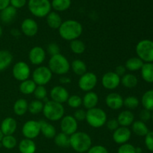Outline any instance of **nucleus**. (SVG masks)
Segmentation results:
<instances>
[{
  "label": "nucleus",
  "mask_w": 153,
  "mask_h": 153,
  "mask_svg": "<svg viewBox=\"0 0 153 153\" xmlns=\"http://www.w3.org/2000/svg\"><path fill=\"white\" fill-rule=\"evenodd\" d=\"M123 105H125L126 108L130 110L135 109L139 105V100L137 97L129 96L123 100Z\"/></svg>",
  "instance_id": "obj_40"
},
{
  "label": "nucleus",
  "mask_w": 153,
  "mask_h": 153,
  "mask_svg": "<svg viewBox=\"0 0 153 153\" xmlns=\"http://www.w3.org/2000/svg\"><path fill=\"white\" fill-rule=\"evenodd\" d=\"M137 57L146 63L153 61V41L150 40H142L135 48Z\"/></svg>",
  "instance_id": "obj_7"
},
{
  "label": "nucleus",
  "mask_w": 153,
  "mask_h": 153,
  "mask_svg": "<svg viewBox=\"0 0 153 153\" xmlns=\"http://www.w3.org/2000/svg\"><path fill=\"white\" fill-rule=\"evenodd\" d=\"M40 124V132L47 139H52L56 135V129L55 126L44 120L39 121Z\"/></svg>",
  "instance_id": "obj_22"
},
{
  "label": "nucleus",
  "mask_w": 153,
  "mask_h": 153,
  "mask_svg": "<svg viewBox=\"0 0 153 153\" xmlns=\"http://www.w3.org/2000/svg\"><path fill=\"white\" fill-rule=\"evenodd\" d=\"M70 48L73 53L76 54V55H81L85 52V49H86V46L83 41L79 40V39H76V40L70 41Z\"/></svg>",
  "instance_id": "obj_36"
},
{
  "label": "nucleus",
  "mask_w": 153,
  "mask_h": 153,
  "mask_svg": "<svg viewBox=\"0 0 153 153\" xmlns=\"http://www.w3.org/2000/svg\"><path fill=\"white\" fill-rule=\"evenodd\" d=\"M69 97L70 94L68 91L61 85L53 87L50 91V97L52 101L56 102L60 104L67 102Z\"/></svg>",
  "instance_id": "obj_14"
},
{
  "label": "nucleus",
  "mask_w": 153,
  "mask_h": 153,
  "mask_svg": "<svg viewBox=\"0 0 153 153\" xmlns=\"http://www.w3.org/2000/svg\"><path fill=\"white\" fill-rule=\"evenodd\" d=\"M1 35H2V28H1V26L0 25V37H1Z\"/></svg>",
  "instance_id": "obj_57"
},
{
  "label": "nucleus",
  "mask_w": 153,
  "mask_h": 153,
  "mask_svg": "<svg viewBox=\"0 0 153 153\" xmlns=\"http://www.w3.org/2000/svg\"><path fill=\"white\" fill-rule=\"evenodd\" d=\"M61 16L55 11H51L46 16V23L52 29H58L62 24Z\"/></svg>",
  "instance_id": "obj_24"
},
{
  "label": "nucleus",
  "mask_w": 153,
  "mask_h": 153,
  "mask_svg": "<svg viewBox=\"0 0 153 153\" xmlns=\"http://www.w3.org/2000/svg\"><path fill=\"white\" fill-rule=\"evenodd\" d=\"M152 119V121H153V112H152V117H151Z\"/></svg>",
  "instance_id": "obj_58"
},
{
  "label": "nucleus",
  "mask_w": 153,
  "mask_h": 153,
  "mask_svg": "<svg viewBox=\"0 0 153 153\" xmlns=\"http://www.w3.org/2000/svg\"><path fill=\"white\" fill-rule=\"evenodd\" d=\"M17 128V123L13 117H6L1 123V129L3 135H13Z\"/></svg>",
  "instance_id": "obj_19"
},
{
  "label": "nucleus",
  "mask_w": 153,
  "mask_h": 153,
  "mask_svg": "<svg viewBox=\"0 0 153 153\" xmlns=\"http://www.w3.org/2000/svg\"><path fill=\"white\" fill-rule=\"evenodd\" d=\"M13 61V55L7 50H0V72L7 69Z\"/></svg>",
  "instance_id": "obj_28"
},
{
  "label": "nucleus",
  "mask_w": 153,
  "mask_h": 153,
  "mask_svg": "<svg viewBox=\"0 0 153 153\" xmlns=\"http://www.w3.org/2000/svg\"><path fill=\"white\" fill-rule=\"evenodd\" d=\"M46 51L40 46L31 48L28 53V59L33 65H40L46 59Z\"/></svg>",
  "instance_id": "obj_15"
},
{
  "label": "nucleus",
  "mask_w": 153,
  "mask_h": 153,
  "mask_svg": "<svg viewBox=\"0 0 153 153\" xmlns=\"http://www.w3.org/2000/svg\"><path fill=\"white\" fill-rule=\"evenodd\" d=\"M102 85L109 91L114 90L120 85V77L115 72H107L102 77Z\"/></svg>",
  "instance_id": "obj_12"
},
{
  "label": "nucleus",
  "mask_w": 153,
  "mask_h": 153,
  "mask_svg": "<svg viewBox=\"0 0 153 153\" xmlns=\"http://www.w3.org/2000/svg\"><path fill=\"white\" fill-rule=\"evenodd\" d=\"M145 145L151 152H153V131H149L145 136Z\"/></svg>",
  "instance_id": "obj_45"
},
{
  "label": "nucleus",
  "mask_w": 153,
  "mask_h": 153,
  "mask_svg": "<svg viewBox=\"0 0 153 153\" xmlns=\"http://www.w3.org/2000/svg\"><path fill=\"white\" fill-rule=\"evenodd\" d=\"M143 61L138 57H133V58H128L126 61L125 64V67L126 70L129 71H137L141 69L143 65Z\"/></svg>",
  "instance_id": "obj_32"
},
{
  "label": "nucleus",
  "mask_w": 153,
  "mask_h": 153,
  "mask_svg": "<svg viewBox=\"0 0 153 153\" xmlns=\"http://www.w3.org/2000/svg\"><path fill=\"white\" fill-rule=\"evenodd\" d=\"M12 74L16 80L23 82L29 78L31 74V69L27 63L19 61L13 65L12 69Z\"/></svg>",
  "instance_id": "obj_11"
},
{
  "label": "nucleus",
  "mask_w": 153,
  "mask_h": 153,
  "mask_svg": "<svg viewBox=\"0 0 153 153\" xmlns=\"http://www.w3.org/2000/svg\"><path fill=\"white\" fill-rule=\"evenodd\" d=\"M49 70L52 73L64 76L67 74L70 69V64L68 59L61 53L51 56L49 61Z\"/></svg>",
  "instance_id": "obj_3"
},
{
  "label": "nucleus",
  "mask_w": 153,
  "mask_h": 153,
  "mask_svg": "<svg viewBox=\"0 0 153 153\" xmlns=\"http://www.w3.org/2000/svg\"><path fill=\"white\" fill-rule=\"evenodd\" d=\"M13 112L17 116H22L26 114L28 109V103L25 99H19L13 105Z\"/></svg>",
  "instance_id": "obj_26"
},
{
  "label": "nucleus",
  "mask_w": 153,
  "mask_h": 153,
  "mask_svg": "<svg viewBox=\"0 0 153 153\" xmlns=\"http://www.w3.org/2000/svg\"><path fill=\"white\" fill-rule=\"evenodd\" d=\"M139 117H140V120L145 123L151 119V117H152V114H151V111H149L146 110V109H143V110H142L140 111Z\"/></svg>",
  "instance_id": "obj_49"
},
{
  "label": "nucleus",
  "mask_w": 153,
  "mask_h": 153,
  "mask_svg": "<svg viewBox=\"0 0 153 153\" xmlns=\"http://www.w3.org/2000/svg\"><path fill=\"white\" fill-rule=\"evenodd\" d=\"M10 3L14 8H21L26 4V0H10Z\"/></svg>",
  "instance_id": "obj_50"
},
{
  "label": "nucleus",
  "mask_w": 153,
  "mask_h": 153,
  "mask_svg": "<svg viewBox=\"0 0 153 153\" xmlns=\"http://www.w3.org/2000/svg\"><path fill=\"white\" fill-rule=\"evenodd\" d=\"M52 73L46 66H40L34 70L32 73V80L37 86H45L51 81Z\"/></svg>",
  "instance_id": "obj_8"
},
{
  "label": "nucleus",
  "mask_w": 153,
  "mask_h": 153,
  "mask_svg": "<svg viewBox=\"0 0 153 153\" xmlns=\"http://www.w3.org/2000/svg\"><path fill=\"white\" fill-rule=\"evenodd\" d=\"M98 82V79L95 73L87 72L80 76L79 79V88L85 92H90L94 89Z\"/></svg>",
  "instance_id": "obj_9"
},
{
  "label": "nucleus",
  "mask_w": 153,
  "mask_h": 153,
  "mask_svg": "<svg viewBox=\"0 0 153 153\" xmlns=\"http://www.w3.org/2000/svg\"><path fill=\"white\" fill-rule=\"evenodd\" d=\"M105 124L108 129H109L110 131H115L117 128H118L120 127L118 121L116 118H112V119L108 120H107Z\"/></svg>",
  "instance_id": "obj_47"
},
{
  "label": "nucleus",
  "mask_w": 153,
  "mask_h": 153,
  "mask_svg": "<svg viewBox=\"0 0 153 153\" xmlns=\"http://www.w3.org/2000/svg\"><path fill=\"white\" fill-rule=\"evenodd\" d=\"M123 98L117 93H111L106 97L105 103L109 108L119 110L123 106Z\"/></svg>",
  "instance_id": "obj_18"
},
{
  "label": "nucleus",
  "mask_w": 153,
  "mask_h": 153,
  "mask_svg": "<svg viewBox=\"0 0 153 153\" xmlns=\"http://www.w3.org/2000/svg\"><path fill=\"white\" fill-rule=\"evenodd\" d=\"M72 70L73 73L77 76H82L85 74V73L88 72V67H87L86 64L82 60L76 59L72 62L71 65H70Z\"/></svg>",
  "instance_id": "obj_31"
},
{
  "label": "nucleus",
  "mask_w": 153,
  "mask_h": 153,
  "mask_svg": "<svg viewBox=\"0 0 153 153\" xmlns=\"http://www.w3.org/2000/svg\"><path fill=\"white\" fill-rule=\"evenodd\" d=\"M67 104L72 108H79L82 105V99L79 95H71L67 101Z\"/></svg>",
  "instance_id": "obj_41"
},
{
  "label": "nucleus",
  "mask_w": 153,
  "mask_h": 153,
  "mask_svg": "<svg viewBox=\"0 0 153 153\" xmlns=\"http://www.w3.org/2000/svg\"><path fill=\"white\" fill-rule=\"evenodd\" d=\"M115 73L116 74H117L120 77H122L124 75L126 74V69L125 66L123 65H119L115 68Z\"/></svg>",
  "instance_id": "obj_51"
},
{
  "label": "nucleus",
  "mask_w": 153,
  "mask_h": 153,
  "mask_svg": "<svg viewBox=\"0 0 153 153\" xmlns=\"http://www.w3.org/2000/svg\"><path fill=\"white\" fill-rule=\"evenodd\" d=\"M59 82H61L62 85H67V84H69L71 82V79H70V78H69L68 76H62L61 78H60Z\"/></svg>",
  "instance_id": "obj_52"
},
{
  "label": "nucleus",
  "mask_w": 153,
  "mask_h": 153,
  "mask_svg": "<svg viewBox=\"0 0 153 153\" xmlns=\"http://www.w3.org/2000/svg\"><path fill=\"white\" fill-rule=\"evenodd\" d=\"M43 105L44 104L43 102L40 100H32L31 102L28 104V111L31 114H38L40 112L43 111Z\"/></svg>",
  "instance_id": "obj_38"
},
{
  "label": "nucleus",
  "mask_w": 153,
  "mask_h": 153,
  "mask_svg": "<svg viewBox=\"0 0 153 153\" xmlns=\"http://www.w3.org/2000/svg\"><path fill=\"white\" fill-rule=\"evenodd\" d=\"M54 141L55 144L59 147H69L70 146V136L63 132L56 134V135L54 137Z\"/></svg>",
  "instance_id": "obj_35"
},
{
  "label": "nucleus",
  "mask_w": 153,
  "mask_h": 153,
  "mask_svg": "<svg viewBox=\"0 0 153 153\" xmlns=\"http://www.w3.org/2000/svg\"><path fill=\"white\" fill-rule=\"evenodd\" d=\"M1 145L3 147L7 149H12L16 147L17 144V140L16 137L13 135H4L2 137V140L1 141Z\"/></svg>",
  "instance_id": "obj_39"
},
{
  "label": "nucleus",
  "mask_w": 153,
  "mask_h": 153,
  "mask_svg": "<svg viewBox=\"0 0 153 153\" xmlns=\"http://www.w3.org/2000/svg\"><path fill=\"white\" fill-rule=\"evenodd\" d=\"M99 102V97L97 93L94 91L87 92L82 99V104L86 109L94 108L97 107Z\"/></svg>",
  "instance_id": "obj_20"
},
{
  "label": "nucleus",
  "mask_w": 153,
  "mask_h": 153,
  "mask_svg": "<svg viewBox=\"0 0 153 153\" xmlns=\"http://www.w3.org/2000/svg\"><path fill=\"white\" fill-rule=\"evenodd\" d=\"M58 31L61 38L67 41H72L80 37L83 32V27L78 21L68 19L62 22Z\"/></svg>",
  "instance_id": "obj_1"
},
{
  "label": "nucleus",
  "mask_w": 153,
  "mask_h": 153,
  "mask_svg": "<svg viewBox=\"0 0 153 153\" xmlns=\"http://www.w3.org/2000/svg\"><path fill=\"white\" fill-rule=\"evenodd\" d=\"M21 31L26 37H32L35 36L38 31V25L34 19L27 18L21 23Z\"/></svg>",
  "instance_id": "obj_17"
},
{
  "label": "nucleus",
  "mask_w": 153,
  "mask_h": 153,
  "mask_svg": "<svg viewBox=\"0 0 153 153\" xmlns=\"http://www.w3.org/2000/svg\"><path fill=\"white\" fill-rule=\"evenodd\" d=\"M33 94L35 97L36 100L42 101V100H45L47 97V91L44 86H37Z\"/></svg>",
  "instance_id": "obj_42"
},
{
  "label": "nucleus",
  "mask_w": 153,
  "mask_h": 153,
  "mask_svg": "<svg viewBox=\"0 0 153 153\" xmlns=\"http://www.w3.org/2000/svg\"><path fill=\"white\" fill-rule=\"evenodd\" d=\"M70 146L76 152L85 153L92 146V139L86 132L76 131L70 136Z\"/></svg>",
  "instance_id": "obj_2"
},
{
  "label": "nucleus",
  "mask_w": 153,
  "mask_h": 153,
  "mask_svg": "<svg viewBox=\"0 0 153 153\" xmlns=\"http://www.w3.org/2000/svg\"><path fill=\"white\" fill-rule=\"evenodd\" d=\"M135 152L136 153H142L143 150L140 147H135Z\"/></svg>",
  "instance_id": "obj_55"
},
{
  "label": "nucleus",
  "mask_w": 153,
  "mask_h": 153,
  "mask_svg": "<svg viewBox=\"0 0 153 153\" xmlns=\"http://www.w3.org/2000/svg\"><path fill=\"white\" fill-rule=\"evenodd\" d=\"M73 117L77 121H84L86 120V111L83 109H77L74 112Z\"/></svg>",
  "instance_id": "obj_48"
},
{
  "label": "nucleus",
  "mask_w": 153,
  "mask_h": 153,
  "mask_svg": "<svg viewBox=\"0 0 153 153\" xmlns=\"http://www.w3.org/2000/svg\"><path fill=\"white\" fill-rule=\"evenodd\" d=\"M60 126H61V131L70 136L77 131L78 121L73 117V116L67 115V116H64V117L61 120Z\"/></svg>",
  "instance_id": "obj_13"
},
{
  "label": "nucleus",
  "mask_w": 153,
  "mask_h": 153,
  "mask_svg": "<svg viewBox=\"0 0 153 153\" xmlns=\"http://www.w3.org/2000/svg\"><path fill=\"white\" fill-rule=\"evenodd\" d=\"M10 34H11V35L13 36V37H19V36H20L21 32L19 31V30L16 29V28H13V29L10 31Z\"/></svg>",
  "instance_id": "obj_54"
},
{
  "label": "nucleus",
  "mask_w": 153,
  "mask_h": 153,
  "mask_svg": "<svg viewBox=\"0 0 153 153\" xmlns=\"http://www.w3.org/2000/svg\"><path fill=\"white\" fill-rule=\"evenodd\" d=\"M47 52L51 56L58 55L60 53L59 46L55 43H50L47 46Z\"/></svg>",
  "instance_id": "obj_44"
},
{
  "label": "nucleus",
  "mask_w": 153,
  "mask_h": 153,
  "mask_svg": "<svg viewBox=\"0 0 153 153\" xmlns=\"http://www.w3.org/2000/svg\"><path fill=\"white\" fill-rule=\"evenodd\" d=\"M3 134H2V132H1V129H0V143H1V140H2V137H3Z\"/></svg>",
  "instance_id": "obj_56"
},
{
  "label": "nucleus",
  "mask_w": 153,
  "mask_h": 153,
  "mask_svg": "<svg viewBox=\"0 0 153 153\" xmlns=\"http://www.w3.org/2000/svg\"><path fill=\"white\" fill-rule=\"evenodd\" d=\"M19 150L20 153H35L36 149V144L33 140L30 139H22L19 143Z\"/></svg>",
  "instance_id": "obj_25"
},
{
  "label": "nucleus",
  "mask_w": 153,
  "mask_h": 153,
  "mask_svg": "<svg viewBox=\"0 0 153 153\" xmlns=\"http://www.w3.org/2000/svg\"><path fill=\"white\" fill-rule=\"evenodd\" d=\"M141 102L144 109L153 111V90H149L143 94Z\"/></svg>",
  "instance_id": "obj_34"
},
{
  "label": "nucleus",
  "mask_w": 153,
  "mask_h": 153,
  "mask_svg": "<svg viewBox=\"0 0 153 153\" xmlns=\"http://www.w3.org/2000/svg\"><path fill=\"white\" fill-rule=\"evenodd\" d=\"M117 153H136L135 147L131 143H124L118 148Z\"/></svg>",
  "instance_id": "obj_43"
},
{
  "label": "nucleus",
  "mask_w": 153,
  "mask_h": 153,
  "mask_svg": "<svg viewBox=\"0 0 153 153\" xmlns=\"http://www.w3.org/2000/svg\"><path fill=\"white\" fill-rule=\"evenodd\" d=\"M51 4L56 11H64L70 7L71 0H52Z\"/></svg>",
  "instance_id": "obj_37"
},
{
  "label": "nucleus",
  "mask_w": 153,
  "mask_h": 153,
  "mask_svg": "<svg viewBox=\"0 0 153 153\" xmlns=\"http://www.w3.org/2000/svg\"><path fill=\"white\" fill-rule=\"evenodd\" d=\"M10 0H0V10H2L10 4Z\"/></svg>",
  "instance_id": "obj_53"
},
{
  "label": "nucleus",
  "mask_w": 153,
  "mask_h": 153,
  "mask_svg": "<svg viewBox=\"0 0 153 153\" xmlns=\"http://www.w3.org/2000/svg\"><path fill=\"white\" fill-rule=\"evenodd\" d=\"M28 7L31 14L43 18L50 13L52 4L49 0H29Z\"/></svg>",
  "instance_id": "obj_6"
},
{
  "label": "nucleus",
  "mask_w": 153,
  "mask_h": 153,
  "mask_svg": "<svg viewBox=\"0 0 153 153\" xmlns=\"http://www.w3.org/2000/svg\"><path fill=\"white\" fill-rule=\"evenodd\" d=\"M137 78L131 73L125 74L120 78V84L126 88H133L137 86Z\"/></svg>",
  "instance_id": "obj_33"
},
{
  "label": "nucleus",
  "mask_w": 153,
  "mask_h": 153,
  "mask_svg": "<svg viewBox=\"0 0 153 153\" xmlns=\"http://www.w3.org/2000/svg\"><path fill=\"white\" fill-rule=\"evenodd\" d=\"M143 80L148 83H153V64L145 63L140 69Z\"/></svg>",
  "instance_id": "obj_30"
},
{
  "label": "nucleus",
  "mask_w": 153,
  "mask_h": 153,
  "mask_svg": "<svg viewBox=\"0 0 153 153\" xmlns=\"http://www.w3.org/2000/svg\"><path fill=\"white\" fill-rule=\"evenodd\" d=\"M16 16V9L12 7L11 5L7 6L0 13V19L1 22L4 23L8 24L11 22L14 19L15 16Z\"/></svg>",
  "instance_id": "obj_23"
},
{
  "label": "nucleus",
  "mask_w": 153,
  "mask_h": 153,
  "mask_svg": "<svg viewBox=\"0 0 153 153\" xmlns=\"http://www.w3.org/2000/svg\"><path fill=\"white\" fill-rule=\"evenodd\" d=\"M87 123L90 126L95 128H101L107 122V114L105 111L100 108H94L86 111Z\"/></svg>",
  "instance_id": "obj_5"
},
{
  "label": "nucleus",
  "mask_w": 153,
  "mask_h": 153,
  "mask_svg": "<svg viewBox=\"0 0 153 153\" xmlns=\"http://www.w3.org/2000/svg\"><path fill=\"white\" fill-rule=\"evenodd\" d=\"M64 107L62 104L49 100L43 105V114L45 117L52 122L62 119L64 116Z\"/></svg>",
  "instance_id": "obj_4"
},
{
  "label": "nucleus",
  "mask_w": 153,
  "mask_h": 153,
  "mask_svg": "<svg viewBox=\"0 0 153 153\" xmlns=\"http://www.w3.org/2000/svg\"><path fill=\"white\" fill-rule=\"evenodd\" d=\"M22 133L25 138L30 140L36 138L40 134V122L33 120L26 121L22 126Z\"/></svg>",
  "instance_id": "obj_10"
},
{
  "label": "nucleus",
  "mask_w": 153,
  "mask_h": 153,
  "mask_svg": "<svg viewBox=\"0 0 153 153\" xmlns=\"http://www.w3.org/2000/svg\"><path fill=\"white\" fill-rule=\"evenodd\" d=\"M120 126L128 127L134 123V115L131 111L126 110L120 112L117 118Z\"/></svg>",
  "instance_id": "obj_21"
},
{
  "label": "nucleus",
  "mask_w": 153,
  "mask_h": 153,
  "mask_svg": "<svg viewBox=\"0 0 153 153\" xmlns=\"http://www.w3.org/2000/svg\"><path fill=\"white\" fill-rule=\"evenodd\" d=\"M131 129L136 135L140 137H145L149 131L145 123L141 120L134 121V123L131 124Z\"/></svg>",
  "instance_id": "obj_27"
},
{
  "label": "nucleus",
  "mask_w": 153,
  "mask_h": 153,
  "mask_svg": "<svg viewBox=\"0 0 153 153\" xmlns=\"http://www.w3.org/2000/svg\"><path fill=\"white\" fill-rule=\"evenodd\" d=\"M131 136V131L128 127L120 126L113 133V140L116 143L120 145L128 143Z\"/></svg>",
  "instance_id": "obj_16"
},
{
  "label": "nucleus",
  "mask_w": 153,
  "mask_h": 153,
  "mask_svg": "<svg viewBox=\"0 0 153 153\" xmlns=\"http://www.w3.org/2000/svg\"><path fill=\"white\" fill-rule=\"evenodd\" d=\"M88 153H109L108 149L102 145H95L90 148Z\"/></svg>",
  "instance_id": "obj_46"
},
{
  "label": "nucleus",
  "mask_w": 153,
  "mask_h": 153,
  "mask_svg": "<svg viewBox=\"0 0 153 153\" xmlns=\"http://www.w3.org/2000/svg\"><path fill=\"white\" fill-rule=\"evenodd\" d=\"M37 88V85L34 83L32 79H27V80L21 82L19 85V91L24 95H30L34 93Z\"/></svg>",
  "instance_id": "obj_29"
}]
</instances>
